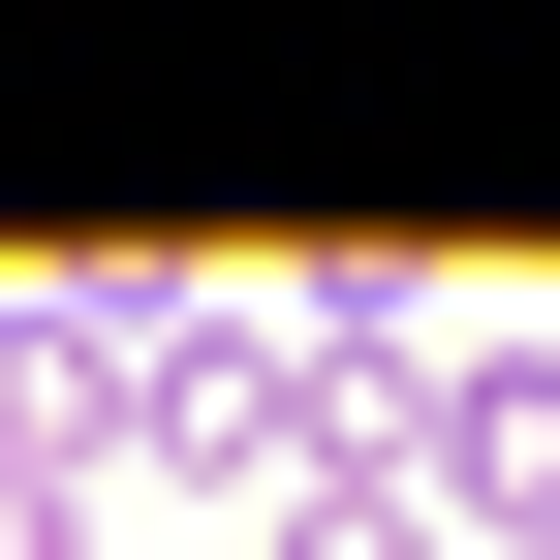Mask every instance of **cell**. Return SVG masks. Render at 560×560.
Listing matches in <instances>:
<instances>
[{
    "label": "cell",
    "instance_id": "1",
    "mask_svg": "<svg viewBox=\"0 0 560 560\" xmlns=\"http://www.w3.org/2000/svg\"><path fill=\"white\" fill-rule=\"evenodd\" d=\"M436 436H467V499H560V374H467Z\"/></svg>",
    "mask_w": 560,
    "mask_h": 560
}]
</instances>
